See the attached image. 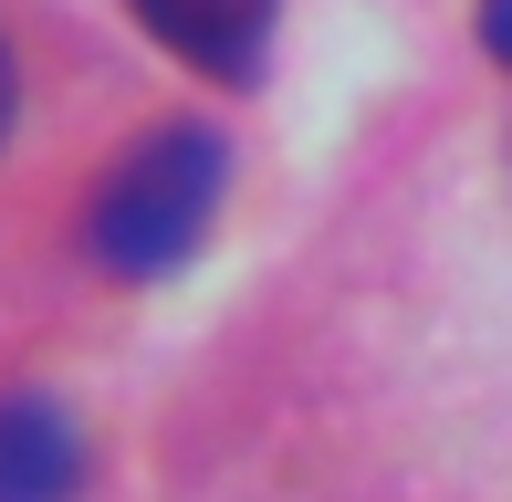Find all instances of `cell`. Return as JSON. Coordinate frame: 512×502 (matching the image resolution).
Listing matches in <instances>:
<instances>
[{"mask_svg": "<svg viewBox=\"0 0 512 502\" xmlns=\"http://www.w3.org/2000/svg\"><path fill=\"white\" fill-rule=\"evenodd\" d=\"M481 53L512 74V0H481Z\"/></svg>", "mask_w": 512, "mask_h": 502, "instance_id": "obj_4", "label": "cell"}, {"mask_svg": "<svg viewBox=\"0 0 512 502\" xmlns=\"http://www.w3.org/2000/svg\"><path fill=\"white\" fill-rule=\"evenodd\" d=\"M220 189H230V147L220 136L209 126H157V136H136V147L105 168L95 210H84V241H95V262L115 283H168V272L209 241Z\"/></svg>", "mask_w": 512, "mask_h": 502, "instance_id": "obj_1", "label": "cell"}, {"mask_svg": "<svg viewBox=\"0 0 512 502\" xmlns=\"http://www.w3.org/2000/svg\"><path fill=\"white\" fill-rule=\"evenodd\" d=\"M11 105H21V74H11V42H0V136H11Z\"/></svg>", "mask_w": 512, "mask_h": 502, "instance_id": "obj_5", "label": "cell"}, {"mask_svg": "<svg viewBox=\"0 0 512 502\" xmlns=\"http://www.w3.org/2000/svg\"><path fill=\"white\" fill-rule=\"evenodd\" d=\"M126 11L147 21L178 63H199V74H220V84H251V63H262V42H272V0H126Z\"/></svg>", "mask_w": 512, "mask_h": 502, "instance_id": "obj_2", "label": "cell"}, {"mask_svg": "<svg viewBox=\"0 0 512 502\" xmlns=\"http://www.w3.org/2000/svg\"><path fill=\"white\" fill-rule=\"evenodd\" d=\"M84 440L53 398H0V502H74Z\"/></svg>", "mask_w": 512, "mask_h": 502, "instance_id": "obj_3", "label": "cell"}]
</instances>
